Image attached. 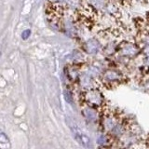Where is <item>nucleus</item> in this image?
Segmentation results:
<instances>
[{
  "label": "nucleus",
  "instance_id": "nucleus-3",
  "mask_svg": "<svg viewBox=\"0 0 149 149\" xmlns=\"http://www.w3.org/2000/svg\"><path fill=\"white\" fill-rule=\"evenodd\" d=\"M83 115L88 120V121H96L99 118V114H101L100 111H98L94 108H91V107H88V106H83Z\"/></svg>",
  "mask_w": 149,
  "mask_h": 149
},
{
  "label": "nucleus",
  "instance_id": "nucleus-2",
  "mask_svg": "<svg viewBox=\"0 0 149 149\" xmlns=\"http://www.w3.org/2000/svg\"><path fill=\"white\" fill-rule=\"evenodd\" d=\"M101 84L106 88H114L126 81V78L119 71L114 69L106 70L101 76Z\"/></svg>",
  "mask_w": 149,
  "mask_h": 149
},
{
  "label": "nucleus",
  "instance_id": "nucleus-1",
  "mask_svg": "<svg viewBox=\"0 0 149 149\" xmlns=\"http://www.w3.org/2000/svg\"><path fill=\"white\" fill-rule=\"evenodd\" d=\"M78 100L81 106H88L94 108L101 113L105 108V98L104 94L97 88H88L85 91H80Z\"/></svg>",
  "mask_w": 149,
  "mask_h": 149
}]
</instances>
